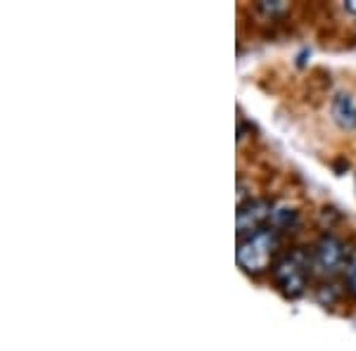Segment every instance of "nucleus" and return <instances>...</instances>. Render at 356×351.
<instances>
[{"label":"nucleus","instance_id":"nucleus-8","mask_svg":"<svg viewBox=\"0 0 356 351\" xmlns=\"http://www.w3.org/2000/svg\"><path fill=\"white\" fill-rule=\"evenodd\" d=\"M259 8L264 10V13H278V10H283L285 5L283 3H261Z\"/></svg>","mask_w":356,"mask_h":351},{"label":"nucleus","instance_id":"nucleus-4","mask_svg":"<svg viewBox=\"0 0 356 351\" xmlns=\"http://www.w3.org/2000/svg\"><path fill=\"white\" fill-rule=\"evenodd\" d=\"M271 214H273V204L268 199H252L247 204H240L235 223H238L240 233H245V230H259V226L266 218H271Z\"/></svg>","mask_w":356,"mask_h":351},{"label":"nucleus","instance_id":"nucleus-3","mask_svg":"<svg viewBox=\"0 0 356 351\" xmlns=\"http://www.w3.org/2000/svg\"><path fill=\"white\" fill-rule=\"evenodd\" d=\"M344 254H347V250H344L340 240L332 238V235H325V238L318 240V245L314 250V268L325 275L337 273L344 266Z\"/></svg>","mask_w":356,"mask_h":351},{"label":"nucleus","instance_id":"nucleus-9","mask_svg":"<svg viewBox=\"0 0 356 351\" xmlns=\"http://www.w3.org/2000/svg\"><path fill=\"white\" fill-rule=\"evenodd\" d=\"M344 10H347L349 15H356V0H347V3H344Z\"/></svg>","mask_w":356,"mask_h":351},{"label":"nucleus","instance_id":"nucleus-7","mask_svg":"<svg viewBox=\"0 0 356 351\" xmlns=\"http://www.w3.org/2000/svg\"><path fill=\"white\" fill-rule=\"evenodd\" d=\"M347 283H349L352 295H356V261H352V266H349V270H347Z\"/></svg>","mask_w":356,"mask_h":351},{"label":"nucleus","instance_id":"nucleus-6","mask_svg":"<svg viewBox=\"0 0 356 351\" xmlns=\"http://www.w3.org/2000/svg\"><path fill=\"white\" fill-rule=\"evenodd\" d=\"M271 218L275 223H280V226H288L290 221H295L297 218V211L295 209H290V206H273V214H271Z\"/></svg>","mask_w":356,"mask_h":351},{"label":"nucleus","instance_id":"nucleus-2","mask_svg":"<svg viewBox=\"0 0 356 351\" xmlns=\"http://www.w3.org/2000/svg\"><path fill=\"white\" fill-rule=\"evenodd\" d=\"M307 266H309L307 254L304 252H295V254L285 256L278 263V268H275V280H278L280 287L290 297H297L304 292V285H307Z\"/></svg>","mask_w":356,"mask_h":351},{"label":"nucleus","instance_id":"nucleus-1","mask_svg":"<svg viewBox=\"0 0 356 351\" xmlns=\"http://www.w3.org/2000/svg\"><path fill=\"white\" fill-rule=\"evenodd\" d=\"M278 250V233L268 228H259L250 233L243 243L238 245V263L250 273H261L268 266L273 252Z\"/></svg>","mask_w":356,"mask_h":351},{"label":"nucleus","instance_id":"nucleus-5","mask_svg":"<svg viewBox=\"0 0 356 351\" xmlns=\"http://www.w3.org/2000/svg\"><path fill=\"white\" fill-rule=\"evenodd\" d=\"M332 122L340 126L342 131H354L356 129V102L349 93H337L332 97Z\"/></svg>","mask_w":356,"mask_h":351}]
</instances>
